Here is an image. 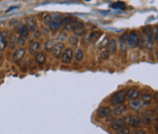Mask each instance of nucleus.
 <instances>
[{
    "label": "nucleus",
    "instance_id": "29",
    "mask_svg": "<svg viewBox=\"0 0 158 134\" xmlns=\"http://www.w3.org/2000/svg\"><path fill=\"white\" fill-rule=\"evenodd\" d=\"M77 43H78V39H77L76 36H71V37L69 38V44L71 45L72 47H76Z\"/></svg>",
    "mask_w": 158,
    "mask_h": 134
},
{
    "label": "nucleus",
    "instance_id": "20",
    "mask_svg": "<svg viewBox=\"0 0 158 134\" xmlns=\"http://www.w3.org/2000/svg\"><path fill=\"white\" fill-rule=\"evenodd\" d=\"M27 22V26H28V30H35L36 29V22L32 18H29V19L26 20Z\"/></svg>",
    "mask_w": 158,
    "mask_h": 134
},
{
    "label": "nucleus",
    "instance_id": "5",
    "mask_svg": "<svg viewBox=\"0 0 158 134\" xmlns=\"http://www.w3.org/2000/svg\"><path fill=\"white\" fill-rule=\"evenodd\" d=\"M63 49H65V44H63V42H58L56 43V44L54 45V47H53L52 51H53V54H54V56L56 58H59V56H61V54H63Z\"/></svg>",
    "mask_w": 158,
    "mask_h": 134
},
{
    "label": "nucleus",
    "instance_id": "14",
    "mask_svg": "<svg viewBox=\"0 0 158 134\" xmlns=\"http://www.w3.org/2000/svg\"><path fill=\"white\" fill-rule=\"evenodd\" d=\"M126 96L130 99V100H136V99L139 98V92L135 88H131L128 92H126Z\"/></svg>",
    "mask_w": 158,
    "mask_h": 134
},
{
    "label": "nucleus",
    "instance_id": "37",
    "mask_svg": "<svg viewBox=\"0 0 158 134\" xmlns=\"http://www.w3.org/2000/svg\"><path fill=\"white\" fill-rule=\"evenodd\" d=\"M2 56H3V54H2V52H0V59L2 58Z\"/></svg>",
    "mask_w": 158,
    "mask_h": 134
},
{
    "label": "nucleus",
    "instance_id": "35",
    "mask_svg": "<svg viewBox=\"0 0 158 134\" xmlns=\"http://www.w3.org/2000/svg\"><path fill=\"white\" fill-rule=\"evenodd\" d=\"M34 37H35V38H39L40 37V32H39V31H36V32L34 33Z\"/></svg>",
    "mask_w": 158,
    "mask_h": 134
},
{
    "label": "nucleus",
    "instance_id": "11",
    "mask_svg": "<svg viewBox=\"0 0 158 134\" xmlns=\"http://www.w3.org/2000/svg\"><path fill=\"white\" fill-rule=\"evenodd\" d=\"M40 48H41L40 43L37 42V41H34V42L30 44V46H29V53L33 54V56H36V54L39 53Z\"/></svg>",
    "mask_w": 158,
    "mask_h": 134
},
{
    "label": "nucleus",
    "instance_id": "2",
    "mask_svg": "<svg viewBox=\"0 0 158 134\" xmlns=\"http://www.w3.org/2000/svg\"><path fill=\"white\" fill-rule=\"evenodd\" d=\"M127 45L130 48H132V49H135V48H137L139 45V37L135 31H132L130 34H128Z\"/></svg>",
    "mask_w": 158,
    "mask_h": 134
},
{
    "label": "nucleus",
    "instance_id": "23",
    "mask_svg": "<svg viewBox=\"0 0 158 134\" xmlns=\"http://www.w3.org/2000/svg\"><path fill=\"white\" fill-rule=\"evenodd\" d=\"M74 58H75V60L79 61V62H80V61H82V59H83V58H84V53H83V51H82L81 49H77L76 53H75Z\"/></svg>",
    "mask_w": 158,
    "mask_h": 134
},
{
    "label": "nucleus",
    "instance_id": "24",
    "mask_svg": "<svg viewBox=\"0 0 158 134\" xmlns=\"http://www.w3.org/2000/svg\"><path fill=\"white\" fill-rule=\"evenodd\" d=\"M108 53H115L116 52V41L111 40L108 43Z\"/></svg>",
    "mask_w": 158,
    "mask_h": 134
},
{
    "label": "nucleus",
    "instance_id": "31",
    "mask_svg": "<svg viewBox=\"0 0 158 134\" xmlns=\"http://www.w3.org/2000/svg\"><path fill=\"white\" fill-rule=\"evenodd\" d=\"M117 134H130V128L129 127H122L118 130Z\"/></svg>",
    "mask_w": 158,
    "mask_h": 134
},
{
    "label": "nucleus",
    "instance_id": "15",
    "mask_svg": "<svg viewBox=\"0 0 158 134\" xmlns=\"http://www.w3.org/2000/svg\"><path fill=\"white\" fill-rule=\"evenodd\" d=\"M127 111V106L124 105V104H120V105H117L115 108L113 109V114L115 116H121Z\"/></svg>",
    "mask_w": 158,
    "mask_h": 134
},
{
    "label": "nucleus",
    "instance_id": "36",
    "mask_svg": "<svg viewBox=\"0 0 158 134\" xmlns=\"http://www.w3.org/2000/svg\"><path fill=\"white\" fill-rule=\"evenodd\" d=\"M18 7H11V8H9L8 10H7V12H10L11 10H14V9H17Z\"/></svg>",
    "mask_w": 158,
    "mask_h": 134
},
{
    "label": "nucleus",
    "instance_id": "18",
    "mask_svg": "<svg viewBox=\"0 0 158 134\" xmlns=\"http://www.w3.org/2000/svg\"><path fill=\"white\" fill-rule=\"evenodd\" d=\"M100 31H93L89 35V41L91 43H95L100 38Z\"/></svg>",
    "mask_w": 158,
    "mask_h": 134
},
{
    "label": "nucleus",
    "instance_id": "3",
    "mask_svg": "<svg viewBox=\"0 0 158 134\" xmlns=\"http://www.w3.org/2000/svg\"><path fill=\"white\" fill-rule=\"evenodd\" d=\"M71 30L74 31L75 35H77V36L84 35V34H85V30H84V24L78 20H74V22H73V24H72Z\"/></svg>",
    "mask_w": 158,
    "mask_h": 134
},
{
    "label": "nucleus",
    "instance_id": "10",
    "mask_svg": "<svg viewBox=\"0 0 158 134\" xmlns=\"http://www.w3.org/2000/svg\"><path fill=\"white\" fill-rule=\"evenodd\" d=\"M8 45V40H7V31L0 32V52L5 50V48Z\"/></svg>",
    "mask_w": 158,
    "mask_h": 134
},
{
    "label": "nucleus",
    "instance_id": "9",
    "mask_svg": "<svg viewBox=\"0 0 158 134\" xmlns=\"http://www.w3.org/2000/svg\"><path fill=\"white\" fill-rule=\"evenodd\" d=\"M24 54H26V51H24V49H22V48H20V49L16 50L13 56L14 61H15V62H18V61L22 60V58L24 56Z\"/></svg>",
    "mask_w": 158,
    "mask_h": 134
},
{
    "label": "nucleus",
    "instance_id": "22",
    "mask_svg": "<svg viewBox=\"0 0 158 134\" xmlns=\"http://www.w3.org/2000/svg\"><path fill=\"white\" fill-rule=\"evenodd\" d=\"M19 33H20V36H22V37H26V36H28L29 31L26 25H22L19 28Z\"/></svg>",
    "mask_w": 158,
    "mask_h": 134
},
{
    "label": "nucleus",
    "instance_id": "33",
    "mask_svg": "<svg viewBox=\"0 0 158 134\" xmlns=\"http://www.w3.org/2000/svg\"><path fill=\"white\" fill-rule=\"evenodd\" d=\"M16 41H17V44L20 45V46L24 45V42H26V41H24V37H22V36H19V37H18V39Z\"/></svg>",
    "mask_w": 158,
    "mask_h": 134
},
{
    "label": "nucleus",
    "instance_id": "21",
    "mask_svg": "<svg viewBox=\"0 0 158 134\" xmlns=\"http://www.w3.org/2000/svg\"><path fill=\"white\" fill-rule=\"evenodd\" d=\"M151 99H152V96H151V94H149V93H145L141 95V100L143 102V105L147 106L148 104H149V102L151 101Z\"/></svg>",
    "mask_w": 158,
    "mask_h": 134
},
{
    "label": "nucleus",
    "instance_id": "25",
    "mask_svg": "<svg viewBox=\"0 0 158 134\" xmlns=\"http://www.w3.org/2000/svg\"><path fill=\"white\" fill-rule=\"evenodd\" d=\"M49 27H50V29L53 31H56V30H58V29L61 27V24L58 22H54V20H52L51 22V24H49Z\"/></svg>",
    "mask_w": 158,
    "mask_h": 134
},
{
    "label": "nucleus",
    "instance_id": "8",
    "mask_svg": "<svg viewBox=\"0 0 158 134\" xmlns=\"http://www.w3.org/2000/svg\"><path fill=\"white\" fill-rule=\"evenodd\" d=\"M111 114V110L108 107H102L98 110V116L100 119H106Z\"/></svg>",
    "mask_w": 158,
    "mask_h": 134
},
{
    "label": "nucleus",
    "instance_id": "12",
    "mask_svg": "<svg viewBox=\"0 0 158 134\" xmlns=\"http://www.w3.org/2000/svg\"><path fill=\"white\" fill-rule=\"evenodd\" d=\"M124 124H125V119H123V118L122 119H116L112 122L111 128L113 129V130H119L120 128L123 127Z\"/></svg>",
    "mask_w": 158,
    "mask_h": 134
},
{
    "label": "nucleus",
    "instance_id": "27",
    "mask_svg": "<svg viewBox=\"0 0 158 134\" xmlns=\"http://www.w3.org/2000/svg\"><path fill=\"white\" fill-rule=\"evenodd\" d=\"M111 7L114 9H122V8H125L126 4L124 3V2H116V3L112 4Z\"/></svg>",
    "mask_w": 158,
    "mask_h": 134
},
{
    "label": "nucleus",
    "instance_id": "6",
    "mask_svg": "<svg viewBox=\"0 0 158 134\" xmlns=\"http://www.w3.org/2000/svg\"><path fill=\"white\" fill-rule=\"evenodd\" d=\"M74 22V19L71 17H67V18H63V20H61V26H63V28L66 31H70L72 27V24Z\"/></svg>",
    "mask_w": 158,
    "mask_h": 134
},
{
    "label": "nucleus",
    "instance_id": "19",
    "mask_svg": "<svg viewBox=\"0 0 158 134\" xmlns=\"http://www.w3.org/2000/svg\"><path fill=\"white\" fill-rule=\"evenodd\" d=\"M35 59L39 64H43V63H45V61H46V56L44 54V53L39 52V53L35 56Z\"/></svg>",
    "mask_w": 158,
    "mask_h": 134
},
{
    "label": "nucleus",
    "instance_id": "28",
    "mask_svg": "<svg viewBox=\"0 0 158 134\" xmlns=\"http://www.w3.org/2000/svg\"><path fill=\"white\" fill-rule=\"evenodd\" d=\"M53 47H54V42H53L52 40L47 41L46 44H45V50H46L47 52H49L53 49Z\"/></svg>",
    "mask_w": 158,
    "mask_h": 134
},
{
    "label": "nucleus",
    "instance_id": "26",
    "mask_svg": "<svg viewBox=\"0 0 158 134\" xmlns=\"http://www.w3.org/2000/svg\"><path fill=\"white\" fill-rule=\"evenodd\" d=\"M43 22H44L45 25L49 26V24H51V22H52V16L49 15V14H46V15L44 16V19H43Z\"/></svg>",
    "mask_w": 158,
    "mask_h": 134
},
{
    "label": "nucleus",
    "instance_id": "34",
    "mask_svg": "<svg viewBox=\"0 0 158 134\" xmlns=\"http://www.w3.org/2000/svg\"><path fill=\"white\" fill-rule=\"evenodd\" d=\"M134 134H146V132L145 130H141V129H138L134 132Z\"/></svg>",
    "mask_w": 158,
    "mask_h": 134
},
{
    "label": "nucleus",
    "instance_id": "32",
    "mask_svg": "<svg viewBox=\"0 0 158 134\" xmlns=\"http://www.w3.org/2000/svg\"><path fill=\"white\" fill-rule=\"evenodd\" d=\"M100 58H102L104 60H106L109 58V53L107 51H104L102 52V54H100Z\"/></svg>",
    "mask_w": 158,
    "mask_h": 134
},
{
    "label": "nucleus",
    "instance_id": "17",
    "mask_svg": "<svg viewBox=\"0 0 158 134\" xmlns=\"http://www.w3.org/2000/svg\"><path fill=\"white\" fill-rule=\"evenodd\" d=\"M143 116H145V122L146 124H151L153 122V117H154L153 111H146Z\"/></svg>",
    "mask_w": 158,
    "mask_h": 134
},
{
    "label": "nucleus",
    "instance_id": "13",
    "mask_svg": "<svg viewBox=\"0 0 158 134\" xmlns=\"http://www.w3.org/2000/svg\"><path fill=\"white\" fill-rule=\"evenodd\" d=\"M127 41H128V33H124L123 35L120 36L119 38V43H120V49L121 52H126V48H127Z\"/></svg>",
    "mask_w": 158,
    "mask_h": 134
},
{
    "label": "nucleus",
    "instance_id": "7",
    "mask_svg": "<svg viewBox=\"0 0 158 134\" xmlns=\"http://www.w3.org/2000/svg\"><path fill=\"white\" fill-rule=\"evenodd\" d=\"M128 119H129L130 126H132V127H139L141 126V124H143V122H141V118L139 116H129Z\"/></svg>",
    "mask_w": 158,
    "mask_h": 134
},
{
    "label": "nucleus",
    "instance_id": "30",
    "mask_svg": "<svg viewBox=\"0 0 158 134\" xmlns=\"http://www.w3.org/2000/svg\"><path fill=\"white\" fill-rule=\"evenodd\" d=\"M17 42V41H16V37H15V35H14V34H12V35H11V37H10V49L11 50H13L14 49V47H15V43Z\"/></svg>",
    "mask_w": 158,
    "mask_h": 134
},
{
    "label": "nucleus",
    "instance_id": "4",
    "mask_svg": "<svg viewBox=\"0 0 158 134\" xmlns=\"http://www.w3.org/2000/svg\"><path fill=\"white\" fill-rule=\"evenodd\" d=\"M73 58V52L71 49H65L61 56V62L65 64H69Z\"/></svg>",
    "mask_w": 158,
    "mask_h": 134
},
{
    "label": "nucleus",
    "instance_id": "1",
    "mask_svg": "<svg viewBox=\"0 0 158 134\" xmlns=\"http://www.w3.org/2000/svg\"><path fill=\"white\" fill-rule=\"evenodd\" d=\"M126 98V90H118L117 92H115L111 97V104L113 106H117L120 105L124 102Z\"/></svg>",
    "mask_w": 158,
    "mask_h": 134
},
{
    "label": "nucleus",
    "instance_id": "16",
    "mask_svg": "<svg viewBox=\"0 0 158 134\" xmlns=\"http://www.w3.org/2000/svg\"><path fill=\"white\" fill-rule=\"evenodd\" d=\"M129 106L131 107V109H133V110H136V111L141 110V107H143V106H141V101L138 100V99H136V100H131V101H130Z\"/></svg>",
    "mask_w": 158,
    "mask_h": 134
}]
</instances>
